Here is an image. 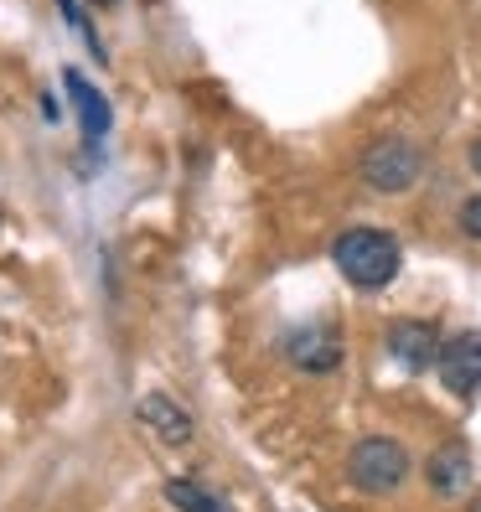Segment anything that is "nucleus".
<instances>
[{
  "instance_id": "1",
  "label": "nucleus",
  "mask_w": 481,
  "mask_h": 512,
  "mask_svg": "<svg viewBox=\"0 0 481 512\" xmlns=\"http://www.w3.org/2000/svg\"><path fill=\"white\" fill-rule=\"evenodd\" d=\"M332 259H337V269L347 275V285L383 290L388 280L399 275L404 249H399V238L383 233V228H347L337 244H332Z\"/></svg>"
},
{
  "instance_id": "2",
  "label": "nucleus",
  "mask_w": 481,
  "mask_h": 512,
  "mask_svg": "<svg viewBox=\"0 0 481 512\" xmlns=\"http://www.w3.org/2000/svg\"><path fill=\"white\" fill-rule=\"evenodd\" d=\"M404 476H409V450L399 440H388V435H368V440H357L352 445V456H347V481L357 492H399L404 487Z\"/></svg>"
},
{
  "instance_id": "3",
  "label": "nucleus",
  "mask_w": 481,
  "mask_h": 512,
  "mask_svg": "<svg viewBox=\"0 0 481 512\" xmlns=\"http://www.w3.org/2000/svg\"><path fill=\"white\" fill-rule=\"evenodd\" d=\"M419 171H425V150L404 135L368 145V156H363V182L373 192H409L419 182Z\"/></svg>"
},
{
  "instance_id": "4",
  "label": "nucleus",
  "mask_w": 481,
  "mask_h": 512,
  "mask_svg": "<svg viewBox=\"0 0 481 512\" xmlns=\"http://www.w3.org/2000/svg\"><path fill=\"white\" fill-rule=\"evenodd\" d=\"M435 368H440V383L450 388V394L471 399L476 388H481V331H461V337L440 342Z\"/></svg>"
},
{
  "instance_id": "5",
  "label": "nucleus",
  "mask_w": 481,
  "mask_h": 512,
  "mask_svg": "<svg viewBox=\"0 0 481 512\" xmlns=\"http://www.w3.org/2000/svg\"><path fill=\"white\" fill-rule=\"evenodd\" d=\"M285 357L300 373H332L342 363V337L332 321H306L285 337Z\"/></svg>"
},
{
  "instance_id": "6",
  "label": "nucleus",
  "mask_w": 481,
  "mask_h": 512,
  "mask_svg": "<svg viewBox=\"0 0 481 512\" xmlns=\"http://www.w3.org/2000/svg\"><path fill=\"white\" fill-rule=\"evenodd\" d=\"M388 352H394V363H399V368L425 373V368H435L440 331H435L430 321H394V326H388Z\"/></svg>"
},
{
  "instance_id": "7",
  "label": "nucleus",
  "mask_w": 481,
  "mask_h": 512,
  "mask_svg": "<svg viewBox=\"0 0 481 512\" xmlns=\"http://www.w3.org/2000/svg\"><path fill=\"white\" fill-rule=\"evenodd\" d=\"M425 476H430V487L440 497H461L471 487V456H466V445L461 440L440 445L435 456H430V466H425Z\"/></svg>"
},
{
  "instance_id": "8",
  "label": "nucleus",
  "mask_w": 481,
  "mask_h": 512,
  "mask_svg": "<svg viewBox=\"0 0 481 512\" xmlns=\"http://www.w3.org/2000/svg\"><path fill=\"white\" fill-rule=\"evenodd\" d=\"M140 419H145L150 435H161V445H187L192 440L187 409H176V399H166V394H145L140 399Z\"/></svg>"
},
{
  "instance_id": "9",
  "label": "nucleus",
  "mask_w": 481,
  "mask_h": 512,
  "mask_svg": "<svg viewBox=\"0 0 481 512\" xmlns=\"http://www.w3.org/2000/svg\"><path fill=\"white\" fill-rule=\"evenodd\" d=\"M63 88H68V99H73V109H78V119H83V135H88V140H104V130H109V99H104L78 68L63 73Z\"/></svg>"
},
{
  "instance_id": "10",
  "label": "nucleus",
  "mask_w": 481,
  "mask_h": 512,
  "mask_svg": "<svg viewBox=\"0 0 481 512\" xmlns=\"http://www.w3.org/2000/svg\"><path fill=\"white\" fill-rule=\"evenodd\" d=\"M166 497H171V507H182V512H223L202 487H192V481H166Z\"/></svg>"
},
{
  "instance_id": "11",
  "label": "nucleus",
  "mask_w": 481,
  "mask_h": 512,
  "mask_svg": "<svg viewBox=\"0 0 481 512\" xmlns=\"http://www.w3.org/2000/svg\"><path fill=\"white\" fill-rule=\"evenodd\" d=\"M57 11H63V21H68V26H78V32L88 37V47H94V57H99V63H104V42L94 37V26H88V16L78 11V0H57Z\"/></svg>"
},
{
  "instance_id": "12",
  "label": "nucleus",
  "mask_w": 481,
  "mask_h": 512,
  "mask_svg": "<svg viewBox=\"0 0 481 512\" xmlns=\"http://www.w3.org/2000/svg\"><path fill=\"white\" fill-rule=\"evenodd\" d=\"M461 228L481 244V197H466V207H461Z\"/></svg>"
},
{
  "instance_id": "13",
  "label": "nucleus",
  "mask_w": 481,
  "mask_h": 512,
  "mask_svg": "<svg viewBox=\"0 0 481 512\" xmlns=\"http://www.w3.org/2000/svg\"><path fill=\"white\" fill-rule=\"evenodd\" d=\"M471 171H476V176H481V140H476V145H471Z\"/></svg>"
},
{
  "instance_id": "14",
  "label": "nucleus",
  "mask_w": 481,
  "mask_h": 512,
  "mask_svg": "<svg viewBox=\"0 0 481 512\" xmlns=\"http://www.w3.org/2000/svg\"><path fill=\"white\" fill-rule=\"evenodd\" d=\"M471 512H481V492H476V502H471Z\"/></svg>"
},
{
  "instance_id": "15",
  "label": "nucleus",
  "mask_w": 481,
  "mask_h": 512,
  "mask_svg": "<svg viewBox=\"0 0 481 512\" xmlns=\"http://www.w3.org/2000/svg\"><path fill=\"white\" fill-rule=\"evenodd\" d=\"M94 6H114V0H94Z\"/></svg>"
}]
</instances>
